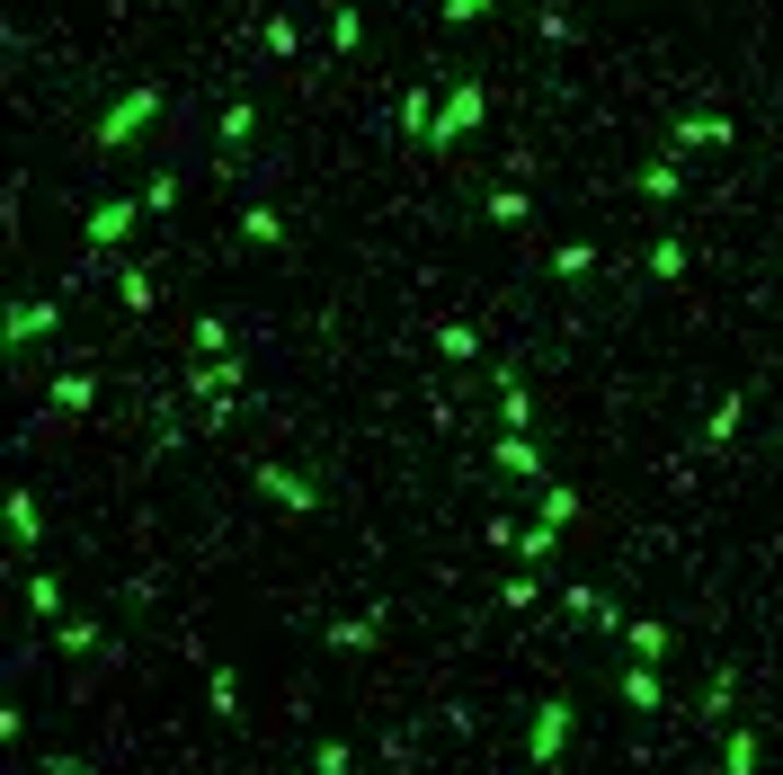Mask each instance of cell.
Returning <instances> with one entry per match:
<instances>
[{"instance_id":"ba28073f","label":"cell","mask_w":783,"mask_h":775,"mask_svg":"<svg viewBox=\"0 0 783 775\" xmlns=\"http://www.w3.org/2000/svg\"><path fill=\"white\" fill-rule=\"evenodd\" d=\"M623 695H632L641 714H650V704H659V678H650V669H623Z\"/></svg>"},{"instance_id":"6da1fadb","label":"cell","mask_w":783,"mask_h":775,"mask_svg":"<svg viewBox=\"0 0 783 775\" xmlns=\"http://www.w3.org/2000/svg\"><path fill=\"white\" fill-rule=\"evenodd\" d=\"M570 722H579V714H570V704H561V695H552V704H544V714H535V757H544V766H552V757L570 749Z\"/></svg>"},{"instance_id":"9c48e42d","label":"cell","mask_w":783,"mask_h":775,"mask_svg":"<svg viewBox=\"0 0 783 775\" xmlns=\"http://www.w3.org/2000/svg\"><path fill=\"white\" fill-rule=\"evenodd\" d=\"M544 517H552V527H570V517H579V490H561V482H552V490H544Z\"/></svg>"},{"instance_id":"8992f818","label":"cell","mask_w":783,"mask_h":775,"mask_svg":"<svg viewBox=\"0 0 783 775\" xmlns=\"http://www.w3.org/2000/svg\"><path fill=\"white\" fill-rule=\"evenodd\" d=\"M143 116H152V99H135V107H116V116H107V143H125V135H135Z\"/></svg>"},{"instance_id":"7a4b0ae2","label":"cell","mask_w":783,"mask_h":775,"mask_svg":"<svg viewBox=\"0 0 783 775\" xmlns=\"http://www.w3.org/2000/svg\"><path fill=\"white\" fill-rule=\"evenodd\" d=\"M54 321H62V303H19L10 312V339H36V331H54Z\"/></svg>"},{"instance_id":"277c9868","label":"cell","mask_w":783,"mask_h":775,"mask_svg":"<svg viewBox=\"0 0 783 775\" xmlns=\"http://www.w3.org/2000/svg\"><path fill=\"white\" fill-rule=\"evenodd\" d=\"M125 223H135V206H98L90 215V241H125Z\"/></svg>"},{"instance_id":"30bf717a","label":"cell","mask_w":783,"mask_h":775,"mask_svg":"<svg viewBox=\"0 0 783 775\" xmlns=\"http://www.w3.org/2000/svg\"><path fill=\"white\" fill-rule=\"evenodd\" d=\"M722 766H731V775H757V740H748V731H731V757H722Z\"/></svg>"},{"instance_id":"52a82bcc","label":"cell","mask_w":783,"mask_h":775,"mask_svg":"<svg viewBox=\"0 0 783 775\" xmlns=\"http://www.w3.org/2000/svg\"><path fill=\"white\" fill-rule=\"evenodd\" d=\"M731 428H739V393H731L722 410H712V428H703V446H731Z\"/></svg>"},{"instance_id":"5b68a950","label":"cell","mask_w":783,"mask_h":775,"mask_svg":"<svg viewBox=\"0 0 783 775\" xmlns=\"http://www.w3.org/2000/svg\"><path fill=\"white\" fill-rule=\"evenodd\" d=\"M10 535L36 544V499H27V490H10Z\"/></svg>"},{"instance_id":"3957f363","label":"cell","mask_w":783,"mask_h":775,"mask_svg":"<svg viewBox=\"0 0 783 775\" xmlns=\"http://www.w3.org/2000/svg\"><path fill=\"white\" fill-rule=\"evenodd\" d=\"M258 490H277V499H285V508H312V490H303V482H294V473H277V464H258Z\"/></svg>"}]
</instances>
